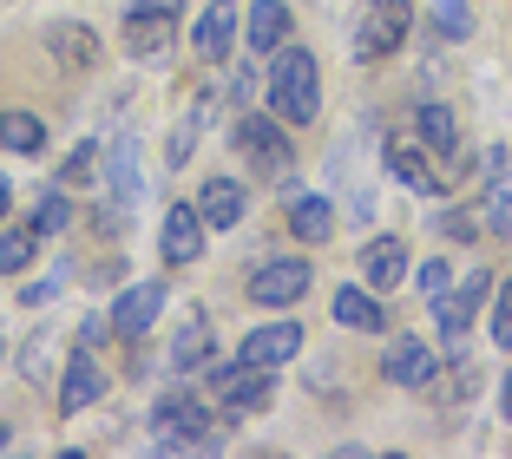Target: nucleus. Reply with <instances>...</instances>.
<instances>
[{"instance_id": "11", "label": "nucleus", "mask_w": 512, "mask_h": 459, "mask_svg": "<svg viewBox=\"0 0 512 459\" xmlns=\"http://www.w3.org/2000/svg\"><path fill=\"white\" fill-rule=\"evenodd\" d=\"M178 40V14H151V7H125V53L132 60H165Z\"/></svg>"}, {"instance_id": "33", "label": "nucleus", "mask_w": 512, "mask_h": 459, "mask_svg": "<svg viewBox=\"0 0 512 459\" xmlns=\"http://www.w3.org/2000/svg\"><path fill=\"white\" fill-rule=\"evenodd\" d=\"M414 282H421V296L434 302V296H447V282H453V269H447V263H440V256H434V263H421V276H414Z\"/></svg>"}, {"instance_id": "16", "label": "nucleus", "mask_w": 512, "mask_h": 459, "mask_svg": "<svg viewBox=\"0 0 512 459\" xmlns=\"http://www.w3.org/2000/svg\"><path fill=\"white\" fill-rule=\"evenodd\" d=\"M414 132H421V145L434 151L440 164H460V119H453L447 99H421V112H414Z\"/></svg>"}, {"instance_id": "21", "label": "nucleus", "mask_w": 512, "mask_h": 459, "mask_svg": "<svg viewBox=\"0 0 512 459\" xmlns=\"http://www.w3.org/2000/svg\"><path fill=\"white\" fill-rule=\"evenodd\" d=\"M362 282H368V289H394V282H407V243L401 237H368Z\"/></svg>"}, {"instance_id": "22", "label": "nucleus", "mask_w": 512, "mask_h": 459, "mask_svg": "<svg viewBox=\"0 0 512 459\" xmlns=\"http://www.w3.org/2000/svg\"><path fill=\"white\" fill-rule=\"evenodd\" d=\"M486 223L499 237H512V158L506 151H486Z\"/></svg>"}, {"instance_id": "2", "label": "nucleus", "mask_w": 512, "mask_h": 459, "mask_svg": "<svg viewBox=\"0 0 512 459\" xmlns=\"http://www.w3.org/2000/svg\"><path fill=\"white\" fill-rule=\"evenodd\" d=\"M407 33H414V0H368L355 14V27H348V60L375 66L394 46H407Z\"/></svg>"}, {"instance_id": "14", "label": "nucleus", "mask_w": 512, "mask_h": 459, "mask_svg": "<svg viewBox=\"0 0 512 459\" xmlns=\"http://www.w3.org/2000/svg\"><path fill=\"white\" fill-rule=\"evenodd\" d=\"M191 46H197V60H230V46H237V0H211L197 14Z\"/></svg>"}, {"instance_id": "25", "label": "nucleus", "mask_w": 512, "mask_h": 459, "mask_svg": "<svg viewBox=\"0 0 512 459\" xmlns=\"http://www.w3.org/2000/svg\"><path fill=\"white\" fill-rule=\"evenodd\" d=\"M289 40V7L283 0H250V53H276Z\"/></svg>"}, {"instance_id": "7", "label": "nucleus", "mask_w": 512, "mask_h": 459, "mask_svg": "<svg viewBox=\"0 0 512 459\" xmlns=\"http://www.w3.org/2000/svg\"><path fill=\"white\" fill-rule=\"evenodd\" d=\"M309 296V263L302 256H270V263L250 269V302L256 309H289V302Z\"/></svg>"}, {"instance_id": "31", "label": "nucleus", "mask_w": 512, "mask_h": 459, "mask_svg": "<svg viewBox=\"0 0 512 459\" xmlns=\"http://www.w3.org/2000/svg\"><path fill=\"white\" fill-rule=\"evenodd\" d=\"M92 171H99V145H73V158L60 164V184H92Z\"/></svg>"}, {"instance_id": "17", "label": "nucleus", "mask_w": 512, "mask_h": 459, "mask_svg": "<svg viewBox=\"0 0 512 459\" xmlns=\"http://www.w3.org/2000/svg\"><path fill=\"white\" fill-rule=\"evenodd\" d=\"M211 348H217V335H211V315H191V322L171 335V348H165V368L171 374H197L204 361H211Z\"/></svg>"}, {"instance_id": "12", "label": "nucleus", "mask_w": 512, "mask_h": 459, "mask_svg": "<svg viewBox=\"0 0 512 459\" xmlns=\"http://www.w3.org/2000/svg\"><path fill=\"white\" fill-rule=\"evenodd\" d=\"M40 40H46V53H53V66H66V73H86V66L99 60V33H92L86 20H53Z\"/></svg>"}, {"instance_id": "8", "label": "nucleus", "mask_w": 512, "mask_h": 459, "mask_svg": "<svg viewBox=\"0 0 512 459\" xmlns=\"http://www.w3.org/2000/svg\"><path fill=\"white\" fill-rule=\"evenodd\" d=\"M165 282L151 276V282H132V289H119V302H112V335L119 341H145V328L165 315Z\"/></svg>"}, {"instance_id": "20", "label": "nucleus", "mask_w": 512, "mask_h": 459, "mask_svg": "<svg viewBox=\"0 0 512 459\" xmlns=\"http://www.w3.org/2000/svg\"><path fill=\"white\" fill-rule=\"evenodd\" d=\"M335 322L355 328V335H381V328H388V309H381L375 289H355V282H342V289H335Z\"/></svg>"}, {"instance_id": "32", "label": "nucleus", "mask_w": 512, "mask_h": 459, "mask_svg": "<svg viewBox=\"0 0 512 459\" xmlns=\"http://www.w3.org/2000/svg\"><path fill=\"white\" fill-rule=\"evenodd\" d=\"M493 341H499V348H512V282H499V289H493Z\"/></svg>"}, {"instance_id": "24", "label": "nucleus", "mask_w": 512, "mask_h": 459, "mask_svg": "<svg viewBox=\"0 0 512 459\" xmlns=\"http://www.w3.org/2000/svg\"><path fill=\"white\" fill-rule=\"evenodd\" d=\"M289 230H296L302 243H329V237H335V210H329V197H322V191L289 197Z\"/></svg>"}, {"instance_id": "1", "label": "nucleus", "mask_w": 512, "mask_h": 459, "mask_svg": "<svg viewBox=\"0 0 512 459\" xmlns=\"http://www.w3.org/2000/svg\"><path fill=\"white\" fill-rule=\"evenodd\" d=\"M263 92H270V112L283 125H309L322 112V66H316V53L283 40V46H276L270 79H263Z\"/></svg>"}, {"instance_id": "30", "label": "nucleus", "mask_w": 512, "mask_h": 459, "mask_svg": "<svg viewBox=\"0 0 512 459\" xmlns=\"http://www.w3.org/2000/svg\"><path fill=\"white\" fill-rule=\"evenodd\" d=\"M434 27H440V40H467L473 33V7L467 0H434Z\"/></svg>"}, {"instance_id": "38", "label": "nucleus", "mask_w": 512, "mask_h": 459, "mask_svg": "<svg viewBox=\"0 0 512 459\" xmlns=\"http://www.w3.org/2000/svg\"><path fill=\"white\" fill-rule=\"evenodd\" d=\"M125 7H151V14H178V0H125Z\"/></svg>"}, {"instance_id": "15", "label": "nucleus", "mask_w": 512, "mask_h": 459, "mask_svg": "<svg viewBox=\"0 0 512 459\" xmlns=\"http://www.w3.org/2000/svg\"><path fill=\"white\" fill-rule=\"evenodd\" d=\"M197 210H204L211 230H237V223L250 217V191H243L237 178H204L197 184Z\"/></svg>"}, {"instance_id": "34", "label": "nucleus", "mask_w": 512, "mask_h": 459, "mask_svg": "<svg viewBox=\"0 0 512 459\" xmlns=\"http://www.w3.org/2000/svg\"><path fill=\"white\" fill-rule=\"evenodd\" d=\"M434 230H440L447 243H467V237H473V217H467V210H440Z\"/></svg>"}, {"instance_id": "36", "label": "nucleus", "mask_w": 512, "mask_h": 459, "mask_svg": "<svg viewBox=\"0 0 512 459\" xmlns=\"http://www.w3.org/2000/svg\"><path fill=\"white\" fill-rule=\"evenodd\" d=\"M60 296V276H46V282H33L27 296H20V309H46V302Z\"/></svg>"}, {"instance_id": "41", "label": "nucleus", "mask_w": 512, "mask_h": 459, "mask_svg": "<svg viewBox=\"0 0 512 459\" xmlns=\"http://www.w3.org/2000/svg\"><path fill=\"white\" fill-rule=\"evenodd\" d=\"M7 440H14V433H7V420H0V453H7Z\"/></svg>"}, {"instance_id": "23", "label": "nucleus", "mask_w": 512, "mask_h": 459, "mask_svg": "<svg viewBox=\"0 0 512 459\" xmlns=\"http://www.w3.org/2000/svg\"><path fill=\"white\" fill-rule=\"evenodd\" d=\"M0 151H14V158H40V151H46V119H40V112L7 105V112H0Z\"/></svg>"}, {"instance_id": "26", "label": "nucleus", "mask_w": 512, "mask_h": 459, "mask_svg": "<svg viewBox=\"0 0 512 459\" xmlns=\"http://www.w3.org/2000/svg\"><path fill=\"white\" fill-rule=\"evenodd\" d=\"M197 138H204V105H191V112L171 125V138H165V164H171V171H184V164H191V145H197Z\"/></svg>"}, {"instance_id": "35", "label": "nucleus", "mask_w": 512, "mask_h": 459, "mask_svg": "<svg viewBox=\"0 0 512 459\" xmlns=\"http://www.w3.org/2000/svg\"><path fill=\"white\" fill-rule=\"evenodd\" d=\"M106 335H112V315H86V322H79V348H99Z\"/></svg>"}, {"instance_id": "6", "label": "nucleus", "mask_w": 512, "mask_h": 459, "mask_svg": "<svg viewBox=\"0 0 512 459\" xmlns=\"http://www.w3.org/2000/svg\"><path fill=\"white\" fill-rule=\"evenodd\" d=\"M480 302H493V276H486V269H467L460 289L434 296V322H440V335H447V361H467V328H473V315H480Z\"/></svg>"}, {"instance_id": "13", "label": "nucleus", "mask_w": 512, "mask_h": 459, "mask_svg": "<svg viewBox=\"0 0 512 459\" xmlns=\"http://www.w3.org/2000/svg\"><path fill=\"white\" fill-rule=\"evenodd\" d=\"M381 374H388L394 387H434V374H440V355L427 348V341L401 335V341L388 348V361H381Z\"/></svg>"}, {"instance_id": "28", "label": "nucleus", "mask_w": 512, "mask_h": 459, "mask_svg": "<svg viewBox=\"0 0 512 459\" xmlns=\"http://www.w3.org/2000/svg\"><path fill=\"white\" fill-rule=\"evenodd\" d=\"M66 223H73V204H66V184H53V191L33 204V230H40V237H60Z\"/></svg>"}, {"instance_id": "19", "label": "nucleus", "mask_w": 512, "mask_h": 459, "mask_svg": "<svg viewBox=\"0 0 512 459\" xmlns=\"http://www.w3.org/2000/svg\"><path fill=\"white\" fill-rule=\"evenodd\" d=\"M99 394H106V374H99L92 348H79V355L66 361V381H60V414H86Z\"/></svg>"}, {"instance_id": "18", "label": "nucleus", "mask_w": 512, "mask_h": 459, "mask_svg": "<svg viewBox=\"0 0 512 459\" xmlns=\"http://www.w3.org/2000/svg\"><path fill=\"white\" fill-rule=\"evenodd\" d=\"M388 171L407 184V191H421V197H440V191H447V178L427 164V151L407 145V138H388Z\"/></svg>"}, {"instance_id": "39", "label": "nucleus", "mask_w": 512, "mask_h": 459, "mask_svg": "<svg viewBox=\"0 0 512 459\" xmlns=\"http://www.w3.org/2000/svg\"><path fill=\"white\" fill-rule=\"evenodd\" d=\"M7 210H14V184L0 178V223H7Z\"/></svg>"}, {"instance_id": "37", "label": "nucleus", "mask_w": 512, "mask_h": 459, "mask_svg": "<svg viewBox=\"0 0 512 459\" xmlns=\"http://www.w3.org/2000/svg\"><path fill=\"white\" fill-rule=\"evenodd\" d=\"M230 92H237V99L250 105V92H256V73H250V66H237V73H230Z\"/></svg>"}, {"instance_id": "40", "label": "nucleus", "mask_w": 512, "mask_h": 459, "mask_svg": "<svg viewBox=\"0 0 512 459\" xmlns=\"http://www.w3.org/2000/svg\"><path fill=\"white\" fill-rule=\"evenodd\" d=\"M499 407H506V420H512V368H506V381H499Z\"/></svg>"}, {"instance_id": "4", "label": "nucleus", "mask_w": 512, "mask_h": 459, "mask_svg": "<svg viewBox=\"0 0 512 459\" xmlns=\"http://www.w3.org/2000/svg\"><path fill=\"white\" fill-rule=\"evenodd\" d=\"M237 151H243V164H250V178L283 184L289 171H296V145H289V132H283L276 112H243L237 119Z\"/></svg>"}, {"instance_id": "27", "label": "nucleus", "mask_w": 512, "mask_h": 459, "mask_svg": "<svg viewBox=\"0 0 512 459\" xmlns=\"http://www.w3.org/2000/svg\"><path fill=\"white\" fill-rule=\"evenodd\" d=\"M33 250H40V230H0V276H20V269L33 263Z\"/></svg>"}, {"instance_id": "3", "label": "nucleus", "mask_w": 512, "mask_h": 459, "mask_svg": "<svg viewBox=\"0 0 512 459\" xmlns=\"http://www.w3.org/2000/svg\"><path fill=\"white\" fill-rule=\"evenodd\" d=\"M151 446H158V453H211L217 446L211 407L197 394H165L158 414H151Z\"/></svg>"}, {"instance_id": "29", "label": "nucleus", "mask_w": 512, "mask_h": 459, "mask_svg": "<svg viewBox=\"0 0 512 459\" xmlns=\"http://www.w3.org/2000/svg\"><path fill=\"white\" fill-rule=\"evenodd\" d=\"M112 197H119V210L138 204V145H119V151H112Z\"/></svg>"}, {"instance_id": "9", "label": "nucleus", "mask_w": 512, "mask_h": 459, "mask_svg": "<svg viewBox=\"0 0 512 459\" xmlns=\"http://www.w3.org/2000/svg\"><path fill=\"white\" fill-rule=\"evenodd\" d=\"M204 230H211V223H204L197 197H191V204H171V210H165V230H158V250H165V263H171V269L197 263V256H204Z\"/></svg>"}, {"instance_id": "5", "label": "nucleus", "mask_w": 512, "mask_h": 459, "mask_svg": "<svg viewBox=\"0 0 512 459\" xmlns=\"http://www.w3.org/2000/svg\"><path fill=\"white\" fill-rule=\"evenodd\" d=\"M211 394H224V427H237V420L263 414L276 400V368H250V361H217L211 368Z\"/></svg>"}, {"instance_id": "10", "label": "nucleus", "mask_w": 512, "mask_h": 459, "mask_svg": "<svg viewBox=\"0 0 512 459\" xmlns=\"http://www.w3.org/2000/svg\"><path fill=\"white\" fill-rule=\"evenodd\" d=\"M302 355V322H263L243 335L237 361H250V368H283V361Z\"/></svg>"}]
</instances>
